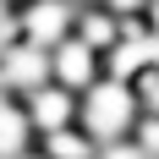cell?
I'll use <instances>...</instances> for the list:
<instances>
[{"mask_svg": "<svg viewBox=\"0 0 159 159\" xmlns=\"http://www.w3.org/2000/svg\"><path fill=\"white\" fill-rule=\"evenodd\" d=\"M137 121H143V104H137V88H132V82L99 77L93 88L77 99V126L88 132L99 148L132 137V132H137Z\"/></svg>", "mask_w": 159, "mask_h": 159, "instance_id": "obj_1", "label": "cell"}, {"mask_svg": "<svg viewBox=\"0 0 159 159\" xmlns=\"http://www.w3.org/2000/svg\"><path fill=\"white\" fill-rule=\"evenodd\" d=\"M11 11H16L22 44L61 49L66 39L77 33V0H22V6H11Z\"/></svg>", "mask_w": 159, "mask_h": 159, "instance_id": "obj_2", "label": "cell"}, {"mask_svg": "<svg viewBox=\"0 0 159 159\" xmlns=\"http://www.w3.org/2000/svg\"><path fill=\"white\" fill-rule=\"evenodd\" d=\"M44 82H55V61H49V49L22 44V39H16V44L0 55V93L28 99V93H39Z\"/></svg>", "mask_w": 159, "mask_h": 159, "instance_id": "obj_3", "label": "cell"}, {"mask_svg": "<svg viewBox=\"0 0 159 159\" xmlns=\"http://www.w3.org/2000/svg\"><path fill=\"white\" fill-rule=\"evenodd\" d=\"M49 61H55V82H61V88H71L77 99L104 77V55H99V49H88L77 33H71L61 49H49Z\"/></svg>", "mask_w": 159, "mask_h": 159, "instance_id": "obj_4", "label": "cell"}, {"mask_svg": "<svg viewBox=\"0 0 159 159\" xmlns=\"http://www.w3.org/2000/svg\"><path fill=\"white\" fill-rule=\"evenodd\" d=\"M22 110H28V121H33V137H49V132H61V126H77V93L61 88V82H44L39 93H28Z\"/></svg>", "mask_w": 159, "mask_h": 159, "instance_id": "obj_5", "label": "cell"}, {"mask_svg": "<svg viewBox=\"0 0 159 159\" xmlns=\"http://www.w3.org/2000/svg\"><path fill=\"white\" fill-rule=\"evenodd\" d=\"M126 22H132V16H115L110 6H99V0H93V6H77V39L88 49H99V55H110V49L121 44Z\"/></svg>", "mask_w": 159, "mask_h": 159, "instance_id": "obj_6", "label": "cell"}, {"mask_svg": "<svg viewBox=\"0 0 159 159\" xmlns=\"http://www.w3.org/2000/svg\"><path fill=\"white\" fill-rule=\"evenodd\" d=\"M39 148H44L49 159H99V143H93L82 126H61V132H49V137H39Z\"/></svg>", "mask_w": 159, "mask_h": 159, "instance_id": "obj_7", "label": "cell"}, {"mask_svg": "<svg viewBox=\"0 0 159 159\" xmlns=\"http://www.w3.org/2000/svg\"><path fill=\"white\" fill-rule=\"evenodd\" d=\"M132 88H137V104H143V115H159V66H154V71H143Z\"/></svg>", "mask_w": 159, "mask_h": 159, "instance_id": "obj_8", "label": "cell"}, {"mask_svg": "<svg viewBox=\"0 0 159 159\" xmlns=\"http://www.w3.org/2000/svg\"><path fill=\"white\" fill-rule=\"evenodd\" d=\"M99 159H154V154H148L137 137H121V143H104V148H99Z\"/></svg>", "mask_w": 159, "mask_h": 159, "instance_id": "obj_9", "label": "cell"}, {"mask_svg": "<svg viewBox=\"0 0 159 159\" xmlns=\"http://www.w3.org/2000/svg\"><path fill=\"white\" fill-rule=\"evenodd\" d=\"M132 137H137V143H143L148 154L159 159V115H143V121H137V132H132Z\"/></svg>", "mask_w": 159, "mask_h": 159, "instance_id": "obj_10", "label": "cell"}, {"mask_svg": "<svg viewBox=\"0 0 159 159\" xmlns=\"http://www.w3.org/2000/svg\"><path fill=\"white\" fill-rule=\"evenodd\" d=\"M143 22H148V28L159 33V0H148V11H143Z\"/></svg>", "mask_w": 159, "mask_h": 159, "instance_id": "obj_11", "label": "cell"}, {"mask_svg": "<svg viewBox=\"0 0 159 159\" xmlns=\"http://www.w3.org/2000/svg\"><path fill=\"white\" fill-rule=\"evenodd\" d=\"M16 159H49V154H44V148H39V143H33L28 154H16Z\"/></svg>", "mask_w": 159, "mask_h": 159, "instance_id": "obj_12", "label": "cell"}]
</instances>
